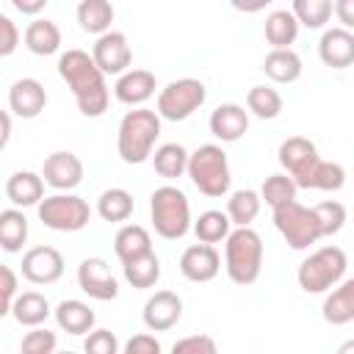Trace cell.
<instances>
[{
  "label": "cell",
  "instance_id": "4dcf8cb0",
  "mask_svg": "<svg viewBox=\"0 0 354 354\" xmlns=\"http://www.w3.org/2000/svg\"><path fill=\"white\" fill-rule=\"evenodd\" d=\"M28 241V218L19 207H8L0 213V249L6 252H22Z\"/></svg>",
  "mask_w": 354,
  "mask_h": 354
},
{
  "label": "cell",
  "instance_id": "60d3db41",
  "mask_svg": "<svg viewBox=\"0 0 354 354\" xmlns=\"http://www.w3.org/2000/svg\"><path fill=\"white\" fill-rule=\"evenodd\" d=\"M55 346H58L55 332L44 329L41 324H39V326H30V332H28V335L22 337V343H19V348H22L25 354H53Z\"/></svg>",
  "mask_w": 354,
  "mask_h": 354
},
{
  "label": "cell",
  "instance_id": "d6a6232c",
  "mask_svg": "<svg viewBox=\"0 0 354 354\" xmlns=\"http://www.w3.org/2000/svg\"><path fill=\"white\" fill-rule=\"evenodd\" d=\"M97 213L102 221H127L133 216V194L124 188H108L97 199Z\"/></svg>",
  "mask_w": 354,
  "mask_h": 354
},
{
  "label": "cell",
  "instance_id": "83f0119b",
  "mask_svg": "<svg viewBox=\"0 0 354 354\" xmlns=\"http://www.w3.org/2000/svg\"><path fill=\"white\" fill-rule=\"evenodd\" d=\"M149 158H152L155 171H158L163 180H177V177L185 174V166H188V149H185L183 144H174V141L160 144Z\"/></svg>",
  "mask_w": 354,
  "mask_h": 354
},
{
  "label": "cell",
  "instance_id": "603a6c76",
  "mask_svg": "<svg viewBox=\"0 0 354 354\" xmlns=\"http://www.w3.org/2000/svg\"><path fill=\"white\" fill-rule=\"evenodd\" d=\"M301 69V58L290 47H271V53L263 58V72L274 83H296Z\"/></svg>",
  "mask_w": 354,
  "mask_h": 354
},
{
  "label": "cell",
  "instance_id": "f6af8a7d",
  "mask_svg": "<svg viewBox=\"0 0 354 354\" xmlns=\"http://www.w3.org/2000/svg\"><path fill=\"white\" fill-rule=\"evenodd\" d=\"M17 47H19V30L11 22V17L0 11V58H8Z\"/></svg>",
  "mask_w": 354,
  "mask_h": 354
},
{
  "label": "cell",
  "instance_id": "7a4b0ae2",
  "mask_svg": "<svg viewBox=\"0 0 354 354\" xmlns=\"http://www.w3.org/2000/svg\"><path fill=\"white\" fill-rule=\"evenodd\" d=\"M160 136V116L158 111H149V108H136V111H127L119 122V130H116V152L124 163H144L149 160L152 149H155V141Z\"/></svg>",
  "mask_w": 354,
  "mask_h": 354
},
{
  "label": "cell",
  "instance_id": "5b68a950",
  "mask_svg": "<svg viewBox=\"0 0 354 354\" xmlns=\"http://www.w3.org/2000/svg\"><path fill=\"white\" fill-rule=\"evenodd\" d=\"M152 227L166 241H180L191 230V205L177 185H160L149 196Z\"/></svg>",
  "mask_w": 354,
  "mask_h": 354
},
{
  "label": "cell",
  "instance_id": "ac0fdd59",
  "mask_svg": "<svg viewBox=\"0 0 354 354\" xmlns=\"http://www.w3.org/2000/svg\"><path fill=\"white\" fill-rule=\"evenodd\" d=\"M318 55L332 69H348L354 64V33L348 28H329L318 41Z\"/></svg>",
  "mask_w": 354,
  "mask_h": 354
},
{
  "label": "cell",
  "instance_id": "f35d334b",
  "mask_svg": "<svg viewBox=\"0 0 354 354\" xmlns=\"http://www.w3.org/2000/svg\"><path fill=\"white\" fill-rule=\"evenodd\" d=\"M313 213H315L321 238L337 235V232L343 230V224H346V207H343V202H337V199H326V202L313 205Z\"/></svg>",
  "mask_w": 354,
  "mask_h": 354
},
{
  "label": "cell",
  "instance_id": "44dd1931",
  "mask_svg": "<svg viewBox=\"0 0 354 354\" xmlns=\"http://www.w3.org/2000/svg\"><path fill=\"white\" fill-rule=\"evenodd\" d=\"M321 315L332 326H346L354 321V279H340L335 288H329Z\"/></svg>",
  "mask_w": 354,
  "mask_h": 354
},
{
  "label": "cell",
  "instance_id": "5bb4252c",
  "mask_svg": "<svg viewBox=\"0 0 354 354\" xmlns=\"http://www.w3.org/2000/svg\"><path fill=\"white\" fill-rule=\"evenodd\" d=\"M141 318H144V326L149 332H166V329L180 324V318H183V299L174 290H155L144 301Z\"/></svg>",
  "mask_w": 354,
  "mask_h": 354
},
{
  "label": "cell",
  "instance_id": "c3c4849f",
  "mask_svg": "<svg viewBox=\"0 0 354 354\" xmlns=\"http://www.w3.org/2000/svg\"><path fill=\"white\" fill-rule=\"evenodd\" d=\"M47 3H50V0H11V6H14L19 14H25V17H36L39 11L47 8Z\"/></svg>",
  "mask_w": 354,
  "mask_h": 354
},
{
  "label": "cell",
  "instance_id": "d590c367",
  "mask_svg": "<svg viewBox=\"0 0 354 354\" xmlns=\"http://www.w3.org/2000/svg\"><path fill=\"white\" fill-rule=\"evenodd\" d=\"M246 111L257 119H277L282 113V97L271 86H252L246 94Z\"/></svg>",
  "mask_w": 354,
  "mask_h": 354
},
{
  "label": "cell",
  "instance_id": "484cf974",
  "mask_svg": "<svg viewBox=\"0 0 354 354\" xmlns=\"http://www.w3.org/2000/svg\"><path fill=\"white\" fill-rule=\"evenodd\" d=\"M22 39L33 55H55L61 50V28L53 19H33Z\"/></svg>",
  "mask_w": 354,
  "mask_h": 354
},
{
  "label": "cell",
  "instance_id": "d6986e66",
  "mask_svg": "<svg viewBox=\"0 0 354 354\" xmlns=\"http://www.w3.org/2000/svg\"><path fill=\"white\" fill-rule=\"evenodd\" d=\"M207 124H210V133H213L218 141L232 144V141L243 138V133L249 130V111H243V105L224 102V105H218V108L210 113Z\"/></svg>",
  "mask_w": 354,
  "mask_h": 354
},
{
  "label": "cell",
  "instance_id": "ab89813d",
  "mask_svg": "<svg viewBox=\"0 0 354 354\" xmlns=\"http://www.w3.org/2000/svg\"><path fill=\"white\" fill-rule=\"evenodd\" d=\"M343 183H346V169L340 163H335V160H318L310 188H315V191H340Z\"/></svg>",
  "mask_w": 354,
  "mask_h": 354
},
{
  "label": "cell",
  "instance_id": "e575fe53",
  "mask_svg": "<svg viewBox=\"0 0 354 354\" xmlns=\"http://www.w3.org/2000/svg\"><path fill=\"white\" fill-rule=\"evenodd\" d=\"M191 230H194L196 241H202V243H218V241H224V238L230 235L232 221H230V216L221 213V210H205V213L191 224Z\"/></svg>",
  "mask_w": 354,
  "mask_h": 354
},
{
  "label": "cell",
  "instance_id": "4316f807",
  "mask_svg": "<svg viewBox=\"0 0 354 354\" xmlns=\"http://www.w3.org/2000/svg\"><path fill=\"white\" fill-rule=\"evenodd\" d=\"M113 252L122 263H127L144 252H152V238L141 224H124L113 238Z\"/></svg>",
  "mask_w": 354,
  "mask_h": 354
},
{
  "label": "cell",
  "instance_id": "3957f363",
  "mask_svg": "<svg viewBox=\"0 0 354 354\" xmlns=\"http://www.w3.org/2000/svg\"><path fill=\"white\" fill-rule=\"evenodd\" d=\"M224 268L235 285L257 282L263 271V238L252 227H235L224 238Z\"/></svg>",
  "mask_w": 354,
  "mask_h": 354
},
{
  "label": "cell",
  "instance_id": "f546056e",
  "mask_svg": "<svg viewBox=\"0 0 354 354\" xmlns=\"http://www.w3.org/2000/svg\"><path fill=\"white\" fill-rule=\"evenodd\" d=\"M77 22L86 33H105L113 22V6L111 0H80L77 3Z\"/></svg>",
  "mask_w": 354,
  "mask_h": 354
},
{
  "label": "cell",
  "instance_id": "52a82bcc",
  "mask_svg": "<svg viewBox=\"0 0 354 354\" xmlns=\"http://www.w3.org/2000/svg\"><path fill=\"white\" fill-rule=\"evenodd\" d=\"M39 221L55 232H77L91 221V207L83 196L61 191L53 196H41L36 205Z\"/></svg>",
  "mask_w": 354,
  "mask_h": 354
},
{
  "label": "cell",
  "instance_id": "7bdbcfd3",
  "mask_svg": "<svg viewBox=\"0 0 354 354\" xmlns=\"http://www.w3.org/2000/svg\"><path fill=\"white\" fill-rule=\"evenodd\" d=\"M171 354H216V340L210 335H188L171 346Z\"/></svg>",
  "mask_w": 354,
  "mask_h": 354
},
{
  "label": "cell",
  "instance_id": "681fc988",
  "mask_svg": "<svg viewBox=\"0 0 354 354\" xmlns=\"http://www.w3.org/2000/svg\"><path fill=\"white\" fill-rule=\"evenodd\" d=\"M274 0H230V6L235 8V11H243V14H257V11H263L266 6H271Z\"/></svg>",
  "mask_w": 354,
  "mask_h": 354
},
{
  "label": "cell",
  "instance_id": "9a60e30c",
  "mask_svg": "<svg viewBox=\"0 0 354 354\" xmlns=\"http://www.w3.org/2000/svg\"><path fill=\"white\" fill-rule=\"evenodd\" d=\"M41 180L55 188V191H72L80 185L83 180V160L75 155V152H66V149H58L53 155L44 158V166H41Z\"/></svg>",
  "mask_w": 354,
  "mask_h": 354
},
{
  "label": "cell",
  "instance_id": "7c38bea8",
  "mask_svg": "<svg viewBox=\"0 0 354 354\" xmlns=\"http://www.w3.org/2000/svg\"><path fill=\"white\" fill-rule=\"evenodd\" d=\"M77 285L86 296L97 301H111L119 296V282L111 271V266L102 257H86L77 266Z\"/></svg>",
  "mask_w": 354,
  "mask_h": 354
},
{
  "label": "cell",
  "instance_id": "ba28073f",
  "mask_svg": "<svg viewBox=\"0 0 354 354\" xmlns=\"http://www.w3.org/2000/svg\"><path fill=\"white\" fill-rule=\"evenodd\" d=\"M271 210H274V227L279 230V235L288 241L290 249L301 252L321 241V230H318L313 207H304L299 199H290Z\"/></svg>",
  "mask_w": 354,
  "mask_h": 354
},
{
  "label": "cell",
  "instance_id": "277c9868",
  "mask_svg": "<svg viewBox=\"0 0 354 354\" xmlns=\"http://www.w3.org/2000/svg\"><path fill=\"white\" fill-rule=\"evenodd\" d=\"M185 174L191 177L196 191L205 196H224L232 183L227 152L218 144H202L194 152H188Z\"/></svg>",
  "mask_w": 354,
  "mask_h": 354
},
{
  "label": "cell",
  "instance_id": "ee69618b",
  "mask_svg": "<svg viewBox=\"0 0 354 354\" xmlns=\"http://www.w3.org/2000/svg\"><path fill=\"white\" fill-rule=\"evenodd\" d=\"M160 351H163L160 340L149 332H138L124 343V354H160Z\"/></svg>",
  "mask_w": 354,
  "mask_h": 354
},
{
  "label": "cell",
  "instance_id": "b9f144b4",
  "mask_svg": "<svg viewBox=\"0 0 354 354\" xmlns=\"http://www.w3.org/2000/svg\"><path fill=\"white\" fill-rule=\"evenodd\" d=\"M83 348H86V354H119L122 346L111 329H91Z\"/></svg>",
  "mask_w": 354,
  "mask_h": 354
},
{
  "label": "cell",
  "instance_id": "836d02e7",
  "mask_svg": "<svg viewBox=\"0 0 354 354\" xmlns=\"http://www.w3.org/2000/svg\"><path fill=\"white\" fill-rule=\"evenodd\" d=\"M260 194L252 188H241L227 199V216L235 227H252V221L260 213Z\"/></svg>",
  "mask_w": 354,
  "mask_h": 354
},
{
  "label": "cell",
  "instance_id": "e0dca14e",
  "mask_svg": "<svg viewBox=\"0 0 354 354\" xmlns=\"http://www.w3.org/2000/svg\"><path fill=\"white\" fill-rule=\"evenodd\" d=\"M47 105V91L36 77H19L8 88V108L19 119H36Z\"/></svg>",
  "mask_w": 354,
  "mask_h": 354
},
{
  "label": "cell",
  "instance_id": "2e32d148",
  "mask_svg": "<svg viewBox=\"0 0 354 354\" xmlns=\"http://www.w3.org/2000/svg\"><path fill=\"white\" fill-rule=\"evenodd\" d=\"M221 271V257L213 243H194L180 254V274L188 282H210Z\"/></svg>",
  "mask_w": 354,
  "mask_h": 354
},
{
  "label": "cell",
  "instance_id": "816d5d0a",
  "mask_svg": "<svg viewBox=\"0 0 354 354\" xmlns=\"http://www.w3.org/2000/svg\"><path fill=\"white\" fill-rule=\"evenodd\" d=\"M11 313V299L8 296H0V318H6Z\"/></svg>",
  "mask_w": 354,
  "mask_h": 354
},
{
  "label": "cell",
  "instance_id": "7402d4cb",
  "mask_svg": "<svg viewBox=\"0 0 354 354\" xmlns=\"http://www.w3.org/2000/svg\"><path fill=\"white\" fill-rule=\"evenodd\" d=\"M53 318L58 324V329H64L66 335H88L94 329V310L80 301V299H64L58 301V307L53 310Z\"/></svg>",
  "mask_w": 354,
  "mask_h": 354
},
{
  "label": "cell",
  "instance_id": "ffe728a7",
  "mask_svg": "<svg viewBox=\"0 0 354 354\" xmlns=\"http://www.w3.org/2000/svg\"><path fill=\"white\" fill-rule=\"evenodd\" d=\"M155 94V75L149 69H124L113 86V97L122 105H144Z\"/></svg>",
  "mask_w": 354,
  "mask_h": 354
},
{
  "label": "cell",
  "instance_id": "30bf717a",
  "mask_svg": "<svg viewBox=\"0 0 354 354\" xmlns=\"http://www.w3.org/2000/svg\"><path fill=\"white\" fill-rule=\"evenodd\" d=\"M277 158L285 169V174L296 183V188H310L313 183V174H315V166L321 160L318 155V147L304 138V136H290L279 144L277 149Z\"/></svg>",
  "mask_w": 354,
  "mask_h": 354
},
{
  "label": "cell",
  "instance_id": "f907efd6",
  "mask_svg": "<svg viewBox=\"0 0 354 354\" xmlns=\"http://www.w3.org/2000/svg\"><path fill=\"white\" fill-rule=\"evenodd\" d=\"M8 141H11V113L0 111V152L8 147Z\"/></svg>",
  "mask_w": 354,
  "mask_h": 354
},
{
  "label": "cell",
  "instance_id": "8d00e7d4",
  "mask_svg": "<svg viewBox=\"0 0 354 354\" xmlns=\"http://www.w3.org/2000/svg\"><path fill=\"white\" fill-rule=\"evenodd\" d=\"M290 14L296 17L299 25L318 30L332 19V0H293Z\"/></svg>",
  "mask_w": 354,
  "mask_h": 354
},
{
  "label": "cell",
  "instance_id": "9c48e42d",
  "mask_svg": "<svg viewBox=\"0 0 354 354\" xmlns=\"http://www.w3.org/2000/svg\"><path fill=\"white\" fill-rule=\"evenodd\" d=\"M207 100V88L196 77H180L160 88L158 94V116L169 122H183L194 111H199Z\"/></svg>",
  "mask_w": 354,
  "mask_h": 354
},
{
  "label": "cell",
  "instance_id": "bcb514c9",
  "mask_svg": "<svg viewBox=\"0 0 354 354\" xmlns=\"http://www.w3.org/2000/svg\"><path fill=\"white\" fill-rule=\"evenodd\" d=\"M335 17L340 22V28H354V0H335Z\"/></svg>",
  "mask_w": 354,
  "mask_h": 354
},
{
  "label": "cell",
  "instance_id": "1f68e13d",
  "mask_svg": "<svg viewBox=\"0 0 354 354\" xmlns=\"http://www.w3.org/2000/svg\"><path fill=\"white\" fill-rule=\"evenodd\" d=\"M299 22L296 17L288 11V8H279V11H271L266 17V41L271 47H290L299 36Z\"/></svg>",
  "mask_w": 354,
  "mask_h": 354
},
{
  "label": "cell",
  "instance_id": "cb8c5ba5",
  "mask_svg": "<svg viewBox=\"0 0 354 354\" xmlns=\"http://www.w3.org/2000/svg\"><path fill=\"white\" fill-rule=\"evenodd\" d=\"M6 196L11 199L14 207H30L39 205V199L44 196V180L36 171H14L6 183Z\"/></svg>",
  "mask_w": 354,
  "mask_h": 354
},
{
  "label": "cell",
  "instance_id": "d4e9b609",
  "mask_svg": "<svg viewBox=\"0 0 354 354\" xmlns=\"http://www.w3.org/2000/svg\"><path fill=\"white\" fill-rule=\"evenodd\" d=\"M50 313H53V307H50L47 296H41L36 290H25L11 299V315L19 326H39L50 318Z\"/></svg>",
  "mask_w": 354,
  "mask_h": 354
},
{
  "label": "cell",
  "instance_id": "74e56055",
  "mask_svg": "<svg viewBox=\"0 0 354 354\" xmlns=\"http://www.w3.org/2000/svg\"><path fill=\"white\" fill-rule=\"evenodd\" d=\"M296 183L282 171V174H271V177H266L263 180V185H260V202H266L268 207H277V205H285V202H290V199H296Z\"/></svg>",
  "mask_w": 354,
  "mask_h": 354
},
{
  "label": "cell",
  "instance_id": "6da1fadb",
  "mask_svg": "<svg viewBox=\"0 0 354 354\" xmlns=\"http://www.w3.org/2000/svg\"><path fill=\"white\" fill-rule=\"evenodd\" d=\"M58 75L75 94L77 111L88 119H97L108 111L111 91L105 83V75L94 64L91 53L86 50H66L58 55Z\"/></svg>",
  "mask_w": 354,
  "mask_h": 354
},
{
  "label": "cell",
  "instance_id": "4fadbf2b",
  "mask_svg": "<svg viewBox=\"0 0 354 354\" xmlns=\"http://www.w3.org/2000/svg\"><path fill=\"white\" fill-rule=\"evenodd\" d=\"M22 277L33 285H53L64 277V257L55 246H33L22 254Z\"/></svg>",
  "mask_w": 354,
  "mask_h": 354
},
{
  "label": "cell",
  "instance_id": "7dc6e473",
  "mask_svg": "<svg viewBox=\"0 0 354 354\" xmlns=\"http://www.w3.org/2000/svg\"><path fill=\"white\" fill-rule=\"evenodd\" d=\"M17 288H19L17 274H14L8 266H3V263H0V296L14 299V296H17Z\"/></svg>",
  "mask_w": 354,
  "mask_h": 354
},
{
  "label": "cell",
  "instance_id": "f1b7e54d",
  "mask_svg": "<svg viewBox=\"0 0 354 354\" xmlns=\"http://www.w3.org/2000/svg\"><path fill=\"white\" fill-rule=\"evenodd\" d=\"M122 271H124V279L133 288L144 290V288H152L160 279V260H158L155 252H144V254L122 263Z\"/></svg>",
  "mask_w": 354,
  "mask_h": 354
},
{
  "label": "cell",
  "instance_id": "8992f818",
  "mask_svg": "<svg viewBox=\"0 0 354 354\" xmlns=\"http://www.w3.org/2000/svg\"><path fill=\"white\" fill-rule=\"evenodd\" d=\"M346 268H348V257L340 246H321L301 260L296 279L304 293H326L346 277Z\"/></svg>",
  "mask_w": 354,
  "mask_h": 354
},
{
  "label": "cell",
  "instance_id": "8fae6325",
  "mask_svg": "<svg viewBox=\"0 0 354 354\" xmlns=\"http://www.w3.org/2000/svg\"><path fill=\"white\" fill-rule=\"evenodd\" d=\"M91 58L102 75H122L133 61V50L122 30H105L97 36L91 47Z\"/></svg>",
  "mask_w": 354,
  "mask_h": 354
}]
</instances>
